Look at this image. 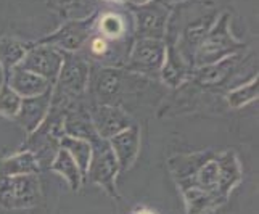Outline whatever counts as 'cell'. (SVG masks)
Segmentation results:
<instances>
[{"instance_id": "6da1fadb", "label": "cell", "mask_w": 259, "mask_h": 214, "mask_svg": "<svg viewBox=\"0 0 259 214\" xmlns=\"http://www.w3.org/2000/svg\"><path fill=\"white\" fill-rule=\"evenodd\" d=\"M218 16V5L212 0H182L171 5L164 44L174 46L185 63L195 68V53Z\"/></svg>"}, {"instance_id": "7a4b0ae2", "label": "cell", "mask_w": 259, "mask_h": 214, "mask_svg": "<svg viewBox=\"0 0 259 214\" xmlns=\"http://www.w3.org/2000/svg\"><path fill=\"white\" fill-rule=\"evenodd\" d=\"M153 79L134 74L124 68H106L91 65L89 76L87 99L91 103L119 106L126 103L127 99L140 95L147 87L153 85Z\"/></svg>"}, {"instance_id": "3957f363", "label": "cell", "mask_w": 259, "mask_h": 214, "mask_svg": "<svg viewBox=\"0 0 259 214\" xmlns=\"http://www.w3.org/2000/svg\"><path fill=\"white\" fill-rule=\"evenodd\" d=\"M63 53V63L52 91V103L71 106L81 100H85L91 63L82 53Z\"/></svg>"}, {"instance_id": "277c9868", "label": "cell", "mask_w": 259, "mask_h": 214, "mask_svg": "<svg viewBox=\"0 0 259 214\" xmlns=\"http://www.w3.org/2000/svg\"><path fill=\"white\" fill-rule=\"evenodd\" d=\"M68 106L52 103L40 126L29 134L21 150H28L37 158L40 169H49L52 159L60 150V140L65 137L63 121Z\"/></svg>"}, {"instance_id": "5b68a950", "label": "cell", "mask_w": 259, "mask_h": 214, "mask_svg": "<svg viewBox=\"0 0 259 214\" xmlns=\"http://www.w3.org/2000/svg\"><path fill=\"white\" fill-rule=\"evenodd\" d=\"M230 18L232 16L229 12H224L218 16V20L214 21L211 29L204 35L203 42L200 44L198 50L195 53V68L219 63V61L229 57L243 53V50L246 49V44L235 39L234 34L230 32Z\"/></svg>"}, {"instance_id": "8992f818", "label": "cell", "mask_w": 259, "mask_h": 214, "mask_svg": "<svg viewBox=\"0 0 259 214\" xmlns=\"http://www.w3.org/2000/svg\"><path fill=\"white\" fill-rule=\"evenodd\" d=\"M91 147L92 155L91 161H89L84 182L100 187L111 198L119 200V193L118 189H116V177L121 173L108 140L95 137L94 140H91Z\"/></svg>"}, {"instance_id": "52a82bcc", "label": "cell", "mask_w": 259, "mask_h": 214, "mask_svg": "<svg viewBox=\"0 0 259 214\" xmlns=\"http://www.w3.org/2000/svg\"><path fill=\"white\" fill-rule=\"evenodd\" d=\"M166 60V44L158 39H136L124 69L148 79H159Z\"/></svg>"}, {"instance_id": "ba28073f", "label": "cell", "mask_w": 259, "mask_h": 214, "mask_svg": "<svg viewBox=\"0 0 259 214\" xmlns=\"http://www.w3.org/2000/svg\"><path fill=\"white\" fill-rule=\"evenodd\" d=\"M40 201V181L37 174L0 177V208L31 209Z\"/></svg>"}, {"instance_id": "9c48e42d", "label": "cell", "mask_w": 259, "mask_h": 214, "mask_svg": "<svg viewBox=\"0 0 259 214\" xmlns=\"http://www.w3.org/2000/svg\"><path fill=\"white\" fill-rule=\"evenodd\" d=\"M132 15V31L134 39H158L164 40L166 23L169 16V5L161 0L134 7L129 5Z\"/></svg>"}, {"instance_id": "30bf717a", "label": "cell", "mask_w": 259, "mask_h": 214, "mask_svg": "<svg viewBox=\"0 0 259 214\" xmlns=\"http://www.w3.org/2000/svg\"><path fill=\"white\" fill-rule=\"evenodd\" d=\"M97 16L98 13L95 12L89 15L87 18H82V20H68L55 32L46 35V37H42L37 42L47 44V46H52L61 52H82L85 44L91 39V35L94 34Z\"/></svg>"}, {"instance_id": "8fae6325", "label": "cell", "mask_w": 259, "mask_h": 214, "mask_svg": "<svg viewBox=\"0 0 259 214\" xmlns=\"http://www.w3.org/2000/svg\"><path fill=\"white\" fill-rule=\"evenodd\" d=\"M61 63H63V53L61 50L47 46V44L32 42L28 46L20 66L31 71V73L46 79L52 85L55 84Z\"/></svg>"}, {"instance_id": "7c38bea8", "label": "cell", "mask_w": 259, "mask_h": 214, "mask_svg": "<svg viewBox=\"0 0 259 214\" xmlns=\"http://www.w3.org/2000/svg\"><path fill=\"white\" fill-rule=\"evenodd\" d=\"M89 114L94 124V129L100 139L110 140L113 136L119 134L136 124L132 116L119 106L98 105L89 102Z\"/></svg>"}, {"instance_id": "4fadbf2b", "label": "cell", "mask_w": 259, "mask_h": 214, "mask_svg": "<svg viewBox=\"0 0 259 214\" xmlns=\"http://www.w3.org/2000/svg\"><path fill=\"white\" fill-rule=\"evenodd\" d=\"M108 144L119 166V173H126L137 161L140 153V127L132 124L131 127L113 136Z\"/></svg>"}, {"instance_id": "5bb4252c", "label": "cell", "mask_w": 259, "mask_h": 214, "mask_svg": "<svg viewBox=\"0 0 259 214\" xmlns=\"http://www.w3.org/2000/svg\"><path fill=\"white\" fill-rule=\"evenodd\" d=\"M52 91L50 87L47 92H44L37 97H29V99H21L20 111L15 116V121L20 124V127L28 134L37 129L52 106Z\"/></svg>"}, {"instance_id": "9a60e30c", "label": "cell", "mask_w": 259, "mask_h": 214, "mask_svg": "<svg viewBox=\"0 0 259 214\" xmlns=\"http://www.w3.org/2000/svg\"><path fill=\"white\" fill-rule=\"evenodd\" d=\"M216 155L218 153L214 150H203V151H195V153L174 155L169 158L167 167H169V173L172 174V179L176 181L177 187L189 182L196 174V171Z\"/></svg>"}, {"instance_id": "2e32d148", "label": "cell", "mask_w": 259, "mask_h": 214, "mask_svg": "<svg viewBox=\"0 0 259 214\" xmlns=\"http://www.w3.org/2000/svg\"><path fill=\"white\" fill-rule=\"evenodd\" d=\"M12 91H15L21 99H29V97H37L44 92H47L50 87H53L50 82H47L46 79H42L40 76L31 73V71L21 68L20 65H16L15 68L10 69V73L5 79Z\"/></svg>"}, {"instance_id": "e0dca14e", "label": "cell", "mask_w": 259, "mask_h": 214, "mask_svg": "<svg viewBox=\"0 0 259 214\" xmlns=\"http://www.w3.org/2000/svg\"><path fill=\"white\" fill-rule=\"evenodd\" d=\"M193 68L185 63L176 47L171 44H166V60L161 73H159V81L169 89H177L190 77Z\"/></svg>"}, {"instance_id": "ac0fdd59", "label": "cell", "mask_w": 259, "mask_h": 214, "mask_svg": "<svg viewBox=\"0 0 259 214\" xmlns=\"http://www.w3.org/2000/svg\"><path fill=\"white\" fill-rule=\"evenodd\" d=\"M218 166H219V181H221V192L230 197L232 190L242 182L243 171L242 164L238 161L235 151L227 150L224 153H218Z\"/></svg>"}, {"instance_id": "d6986e66", "label": "cell", "mask_w": 259, "mask_h": 214, "mask_svg": "<svg viewBox=\"0 0 259 214\" xmlns=\"http://www.w3.org/2000/svg\"><path fill=\"white\" fill-rule=\"evenodd\" d=\"M95 32L113 42L134 37V31L132 28H129V23L126 21V18L114 12H106L102 15L98 13L97 23H95Z\"/></svg>"}, {"instance_id": "ffe728a7", "label": "cell", "mask_w": 259, "mask_h": 214, "mask_svg": "<svg viewBox=\"0 0 259 214\" xmlns=\"http://www.w3.org/2000/svg\"><path fill=\"white\" fill-rule=\"evenodd\" d=\"M42 171L40 164L31 151L20 150L18 153L0 159V177H16L39 174Z\"/></svg>"}, {"instance_id": "44dd1931", "label": "cell", "mask_w": 259, "mask_h": 214, "mask_svg": "<svg viewBox=\"0 0 259 214\" xmlns=\"http://www.w3.org/2000/svg\"><path fill=\"white\" fill-rule=\"evenodd\" d=\"M181 193L184 197L187 214H211L224 204L219 198L214 197V195L196 189V187L184 189L181 190Z\"/></svg>"}, {"instance_id": "7402d4cb", "label": "cell", "mask_w": 259, "mask_h": 214, "mask_svg": "<svg viewBox=\"0 0 259 214\" xmlns=\"http://www.w3.org/2000/svg\"><path fill=\"white\" fill-rule=\"evenodd\" d=\"M50 171L57 173L58 176H61L63 179L68 182L71 190H79L84 184V176L79 171L77 164L74 163V159L68 155V151L60 148L58 153L55 155V158L52 159V163L49 166Z\"/></svg>"}, {"instance_id": "603a6c76", "label": "cell", "mask_w": 259, "mask_h": 214, "mask_svg": "<svg viewBox=\"0 0 259 214\" xmlns=\"http://www.w3.org/2000/svg\"><path fill=\"white\" fill-rule=\"evenodd\" d=\"M29 44L10 39L0 37V68H2V79H5L10 73V69L20 65Z\"/></svg>"}, {"instance_id": "cb8c5ba5", "label": "cell", "mask_w": 259, "mask_h": 214, "mask_svg": "<svg viewBox=\"0 0 259 214\" xmlns=\"http://www.w3.org/2000/svg\"><path fill=\"white\" fill-rule=\"evenodd\" d=\"M60 148H63L68 151V155L74 159V163L77 164L79 171L82 173L85 177L89 161H91V155H92V147L91 142H87L84 139H76V137H69L65 136L60 140Z\"/></svg>"}, {"instance_id": "d4e9b609", "label": "cell", "mask_w": 259, "mask_h": 214, "mask_svg": "<svg viewBox=\"0 0 259 214\" xmlns=\"http://www.w3.org/2000/svg\"><path fill=\"white\" fill-rule=\"evenodd\" d=\"M257 95H259V81L256 76L245 84H240L234 89H230L226 94V103L229 108L238 110L246 106L248 103L257 100Z\"/></svg>"}, {"instance_id": "484cf974", "label": "cell", "mask_w": 259, "mask_h": 214, "mask_svg": "<svg viewBox=\"0 0 259 214\" xmlns=\"http://www.w3.org/2000/svg\"><path fill=\"white\" fill-rule=\"evenodd\" d=\"M21 97L15 91H12L10 85L5 81L0 84V116H5L8 119H15V116L20 111Z\"/></svg>"}, {"instance_id": "4316f807", "label": "cell", "mask_w": 259, "mask_h": 214, "mask_svg": "<svg viewBox=\"0 0 259 214\" xmlns=\"http://www.w3.org/2000/svg\"><path fill=\"white\" fill-rule=\"evenodd\" d=\"M49 4L63 16L76 20V8H84V0H49Z\"/></svg>"}, {"instance_id": "83f0119b", "label": "cell", "mask_w": 259, "mask_h": 214, "mask_svg": "<svg viewBox=\"0 0 259 214\" xmlns=\"http://www.w3.org/2000/svg\"><path fill=\"white\" fill-rule=\"evenodd\" d=\"M129 5H134V7H139V5H145V4H150L153 2V0H126Z\"/></svg>"}, {"instance_id": "f1b7e54d", "label": "cell", "mask_w": 259, "mask_h": 214, "mask_svg": "<svg viewBox=\"0 0 259 214\" xmlns=\"http://www.w3.org/2000/svg\"><path fill=\"white\" fill-rule=\"evenodd\" d=\"M134 214H155L153 211H150V209H147V208H140V209H137Z\"/></svg>"}, {"instance_id": "f546056e", "label": "cell", "mask_w": 259, "mask_h": 214, "mask_svg": "<svg viewBox=\"0 0 259 214\" xmlns=\"http://www.w3.org/2000/svg\"><path fill=\"white\" fill-rule=\"evenodd\" d=\"M161 2H163V4H166V5H169V7H171V5H174V4H179V2H182V0H161Z\"/></svg>"}]
</instances>
